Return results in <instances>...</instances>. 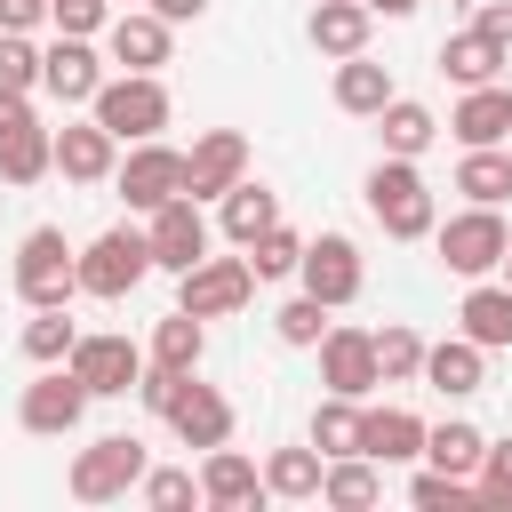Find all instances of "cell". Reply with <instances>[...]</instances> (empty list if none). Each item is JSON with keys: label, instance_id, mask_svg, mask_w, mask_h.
<instances>
[{"label": "cell", "instance_id": "6da1fadb", "mask_svg": "<svg viewBox=\"0 0 512 512\" xmlns=\"http://www.w3.org/2000/svg\"><path fill=\"white\" fill-rule=\"evenodd\" d=\"M368 216L392 232V240H424L440 216H432V184L416 176V160H400V152H384L376 168H368Z\"/></svg>", "mask_w": 512, "mask_h": 512}, {"label": "cell", "instance_id": "7a4b0ae2", "mask_svg": "<svg viewBox=\"0 0 512 512\" xmlns=\"http://www.w3.org/2000/svg\"><path fill=\"white\" fill-rule=\"evenodd\" d=\"M144 472H152L144 440H136V432H104V440H88V448L72 456V496H80V504H112V496L144 488Z\"/></svg>", "mask_w": 512, "mask_h": 512}, {"label": "cell", "instance_id": "3957f363", "mask_svg": "<svg viewBox=\"0 0 512 512\" xmlns=\"http://www.w3.org/2000/svg\"><path fill=\"white\" fill-rule=\"evenodd\" d=\"M88 112H96L120 144H144V136H160V128H168V112H176V104H168L160 72H120V80H104V88H96V104H88Z\"/></svg>", "mask_w": 512, "mask_h": 512}, {"label": "cell", "instance_id": "277c9868", "mask_svg": "<svg viewBox=\"0 0 512 512\" xmlns=\"http://www.w3.org/2000/svg\"><path fill=\"white\" fill-rule=\"evenodd\" d=\"M16 296L24 304H72L80 296V256L64 248L56 224H32L16 240Z\"/></svg>", "mask_w": 512, "mask_h": 512}, {"label": "cell", "instance_id": "5b68a950", "mask_svg": "<svg viewBox=\"0 0 512 512\" xmlns=\"http://www.w3.org/2000/svg\"><path fill=\"white\" fill-rule=\"evenodd\" d=\"M432 240H440V264L448 272H464V280H488L496 264H504V248H512V232H504V216L496 208H464V216H448V224H432Z\"/></svg>", "mask_w": 512, "mask_h": 512}, {"label": "cell", "instance_id": "8992f818", "mask_svg": "<svg viewBox=\"0 0 512 512\" xmlns=\"http://www.w3.org/2000/svg\"><path fill=\"white\" fill-rule=\"evenodd\" d=\"M144 272H152V240H144V232H128V224H112V232H104V240H88V256H80V296L120 304Z\"/></svg>", "mask_w": 512, "mask_h": 512}, {"label": "cell", "instance_id": "52a82bcc", "mask_svg": "<svg viewBox=\"0 0 512 512\" xmlns=\"http://www.w3.org/2000/svg\"><path fill=\"white\" fill-rule=\"evenodd\" d=\"M112 184H120V200L128 208H168L176 192H184V152L176 144H160V136H144V144H128V160L112 168Z\"/></svg>", "mask_w": 512, "mask_h": 512}, {"label": "cell", "instance_id": "ba28073f", "mask_svg": "<svg viewBox=\"0 0 512 512\" xmlns=\"http://www.w3.org/2000/svg\"><path fill=\"white\" fill-rule=\"evenodd\" d=\"M248 296H256V264H248V256H200V264L184 272V288H176V304L200 312V320H224V312H240Z\"/></svg>", "mask_w": 512, "mask_h": 512}, {"label": "cell", "instance_id": "9c48e42d", "mask_svg": "<svg viewBox=\"0 0 512 512\" xmlns=\"http://www.w3.org/2000/svg\"><path fill=\"white\" fill-rule=\"evenodd\" d=\"M88 400H96V392H88V384H80V376H72V368L56 360V368H40V376L24 384V400H16V416H24V432H40V440H56V432H72V424L88 416Z\"/></svg>", "mask_w": 512, "mask_h": 512}, {"label": "cell", "instance_id": "30bf717a", "mask_svg": "<svg viewBox=\"0 0 512 512\" xmlns=\"http://www.w3.org/2000/svg\"><path fill=\"white\" fill-rule=\"evenodd\" d=\"M144 240H152V264L184 280V272H192V264L208 256V216H200V200H192V192H176L168 208H152Z\"/></svg>", "mask_w": 512, "mask_h": 512}, {"label": "cell", "instance_id": "8fae6325", "mask_svg": "<svg viewBox=\"0 0 512 512\" xmlns=\"http://www.w3.org/2000/svg\"><path fill=\"white\" fill-rule=\"evenodd\" d=\"M240 176H248V136H240V128H208V136L184 152V192H192V200H224Z\"/></svg>", "mask_w": 512, "mask_h": 512}, {"label": "cell", "instance_id": "7c38bea8", "mask_svg": "<svg viewBox=\"0 0 512 512\" xmlns=\"http://www.w3.org/2000/svg\"><path fill=\"white\" fill-rule=\"evenodd\" d=\"M320 384L344 392V400H368V392L384 384L376 336H368V328H328V336H320Z\"/></svg>", "mask_w": 512, "mask_h": 512}, {"label": "cell", "instance_id": "4fadbf2b", "mask_svg": "<svg viewBox=\"0 0 512 512\" xmlns=\"http://www.w3.org/2000/svg\"><path fill=\"white\" fill-rule=\"evenodd\" d=\"M296 272H304V288H312L328 312L360 296V248H352L344 232H320V240H304V264H296Z\"/></svg>", "mask_w": 512, "mask_h": 512}, {"label": "cell", "instance_id": "5bb4252c", "mask_svg": "<svg viewBox=\"0 0 512 512\" xmlns=\"http://www.w3.org/2000/svg\"><path fill=\"white\" fill-rule=\"evenodd\" d=\"M64 368H72V376H80L96 400H112V392H128V384L144 376V352H136L128 336H80Z\"/></svg>", "mask_w": 512, "mask_h": 512}, {"label": "cell", "instance_id": "9a60e30c", "mask_svg": "<svg viewBox=\"0 0 512 512\" xmlns=\"http://www.w3.org/2000/svg\"><path fill=\"white\" fill-rule=\"evenodd\" d=\"M40 88H48L56 104H96V88H104V64H96V48H88L80 32H64L56 48H40Z\"/></svg>", "mask_w": 512, "mask_h": 512}, {"label": "cell", "instance_id": "2e32d148", "mask_svg": "<svg viewBox=\"0 0 512 512\" xmlns=\"http://www.w3.org/2000/svg\"><path fill=\"white\" fill-rule=\"evenodd\" d=\"M56 168L72 176V184H104L112 168H120V136L88 112V120H64L56 128Z\"/></svg>", "mask_w": 512, "mask_h": 512}, {"label": "cell", "instance_id": "e0dca14e", "mask_svg": "<svg viewBox=\"0 0 512 512\" xmlns=\"http://www.w3.org/2000/svg\"><path fill=\"white\" fill-rule=\"evenodd\" d=\"M424 384H432V392H448V400L480 392V384H488V344H472V336L424 344Z\"/></svg>", "mask_w": 512, "mask_h": 512}, {"label": "cell", "instance_id": "ac0fdd59", "mask_svg": "<svg viewBox=\"0 0 512 512\" xmlns=\"http://www.w3.org/2000/svg\"><path fill=\"white\" fill-rule=\"evenodd\" d=\"M424 416H408V408H360V456H376V464H408V456H424Z\"/></svg>", "mask_w": 512, "mask_h": 512}, {"label": "cell", "instance_id": "d6986e66", "mask_svg": "<svg viewBox=\"0 0 512 512\" xmlns=\"http://www.w3.org/2000/svg\"><path fill=\"white\" fill-rule=\"evenodd\" d=\"M104 40H112V64L120 72H160L168 64V16H112L104 24Z\"/></svg>", "mask_w": 512, "mask_h": 512}, {"label": "cell", "instance_id": "ffe728a7", "mask_svg": "<svg viewBox=\"0 0 512 512\" xmlns=\"http://www.w3.org/2000/svg\"><path fill=\"white\" fill-rule=\"evenodd\" d=\"M504 56H512V48H504V40H488L480 24H472V32H448V40H440V72H448L456 88H488V80L504 72Z\"/></svg>", "mask_w": 512, "mask_h": 512}, {"label": "cell", "instance_id": "44dd1931", "mask_svg": "<svg viewBox=\"0 0 512 512\" xmlns=\"http://www.w3.org/2000/svg\"><path fill=\"white\" fill-rule=\"evenodd\" d=\"M168 424H176V440H184V448H200V456H208V448H224V440H232V400H224V392H208V384H192V392L176 400V416H168Z\"/></svg>", "mask_w": 512, "mask_h": 512}, {"label": "cell", "instance_id": "7402d4cb", "mask_svg": "<svg viewBox=\"0 0 512 512\" xmlns=\"http://www.w3.org/2000/svg\"><path fill=\"white\" fill-rule=\"evenodd\" d=\"M200 496H208V504H224V512H240V504H256V496H264V472L224 440V448H208V464H200Z\"/></svg>", "mask_w": 512, "mask_h": 512}, {"label": "cell", "instance_id": "603a6c76", "mask_svg": "<svg viewBox=\"0 0 512 512\" xmlns=\"http://www.w3.org/2000/svg\"><path fill=\"white\" fill-rule=\"evenodd\" d=\"M456 144H504L512 136V88L504 80H488V88H464V104H456Z\"/></svg>", "mask_w": 512, "mask_h": 512}, {"label": "cell", "instance_id": "cb8c5ba5", "mask_svg": "<svg viewBox=\"0 0 512 512\" xmlns=\"http://www.w3.org/2000/svg\"><path fill=\"white\" fill-rule=\"evenodd\" d=\"M368 24H376V8H368V0H320V8H312V48L344 64V56H360V48H368Z\"/></svg>", "mask_w": 512, "mask_h": 512}, {"label": "cell", "instance_id": "d4e9b609", "mask_svg": "<svg viewBox=\"0 0 512 512\" xmlns=\"http://www.w3.org/2000/svg\"><path fill=\"white\" fill-rule=\"evenodd\" d=\"M456 320H464L472 344L504 352V344H512V280H472V296L456 304Z\"/></svg>", "mask_w": 512, "mask_h": 512}, {"label": "cell", "instance_id": "484cf974", "mask_svg": "<svg viewBox=\"0 0 512 512\" xmlns=\"http://www.w3.org/2000/svg\"><path fill=\"white\" fill-rule=\"evenodd\" d=\"M392 96H400V88H392V72H384V64H376L368 48L336 64V104H344V112H360V120H376V112H384Z\"/></svg>", "mask_w": 512, "mask_h": 512}, {"label": "cell", "instance_id": "4316f807", "mask_svg": "<svg viewBox=\"0 0 512 512\" xmlns=\"http://www.w3.org/2000/svg\"><path fill=\"white\" fill-rule=\"evenodd\" d=\"M320 480H328V456L320 448H272L264 456V496H280V504L320 496Z\"/></svg>", "mask_w": 512, "mask_h": 512}, {"label": "cell", "instance_id": "83f0119b", "mask_svg": "<svg viewBox=\"0 0 512 512\" xmlns=\"http://www.w3.org/2000/svg\"><path fill=\"white\" fill-rule=\"evenodd\" d=\"M320 496H328L336 512H368V504L384 496V472H376V456H328V480H320Z\"/></svg>", "mask_w": 512, "mask_h": 512}, {"label": "cell", "instance_id": "f1b7e54d", "mask_svg": "<svg viewBox=\"0 0 512 512\" xmlns=\"http://www.w3.org/2000/svg\"><path fill=\"white\" fill-rule=\"evenodd\" d=\"M456 192H464V200H480V208H496V200H512V152H496V144H464V168H456Z\"/></svg>", "mask_w": 512, "mask_h": 512}, {"label": "cell", "instance_id": "f546056e", "mask_svg": "<svg viewBox=\"0 0 512 512\" xmlns=\"http://www.w3.org/2000/svg\"><path fill=\"white\" fill-rule=\"evenodd\" d=\"M480 456H488V432H480V424H456V416H448V424L424 432V464H440V472H464V480H472Z\"/></svg>", "mask_w": 512, "mask_h": 512}, {"label": "cell", "instance_id": "4dcf8cb0", "mask_svg": "<svg viewBox=\"0 0 512 512\" xmlns=\"http://www.w3.org/2000/svg\"><path fill=\"white\" fill-rule=\"evenodd\" d=\"M376 128H384V152H400V160H416V152L440 136V120H432L416 96H392V104L376 112Z\"/></svg>", "mask_w": 512, "mask_h": 512}, {"label": "cell", "instance_id": "1f68e13d", "mask_svg": "<svg viewBox=\"0 0 512 512\" xmlns=\"http://www.w3.org/2000/svg\"><path fill=\"white\" fill-rule=\"evenodd\" d=\"M264 224H280V200H272L264 184H248V176H240V184L224 192V240H232V248H248Z\"/></svg>", "mask_w": 512, "mask_h": 512}, {"label": "cell", "instance_id": "d6a6232c", "mask_svg": "<svg viewBox=\"0 0 512 512\" xmlns=\"http://www.w3.org/2000/svg\"><path fill=\"white\" fill-rule=\"evenodd\" d=\"M72 344H80V328L64 320V304H32V320H24V360H32V368H56V360H72Z\"/></svg>", "mask_w": 512, "mask_h": 512}, {"label": "cell", "instance_id": "836d02e7", "mask_svg": "<svg viewBox=\"0 0 512 512\" xmlns=\"http://www.w3.org/2000/svg\"><path fill=\"white\" fill-rule=\"evenodd\" d=\"M48 168H56V136H48L40 120H32L24 136H8V144H0V184H16V192H24V184H40Z\"/></svg>", "mask_w": 512, "mask_h": 512}, {"label": "cell", "instance_id": "e575fe53", "mask_svg": "<svg viewBox=\"0 0 512 512\" xmlns=\"http://www.w3.org/2000/svg\"><path fill=\"white\" fill-rule=\"evenodd\" d=\"M200 352H208V328H200V312H168L160 328H152V360L160 368H200Z\"/></svg>", "mask_w": 512, "mask_h": 512}, {"label": "cell", "instance_id": "d590c367", "mask_svg": "<svg viewBox=\"0 0 512 512\" xmlns=\"http://www.w3.org/2000/svg\"><path fill=\"white\" fill-rule=\"evenodd\" d=\"M312 448H320V456H360V400L328 392V400L312 408Z\"/></svg>", "mask_w": 512, "mask_h": 512}, {"label": "cell", "instance_id": "8d00e7d4", "mask_svg": "<svg viewBox=\"0 0 512 512\" xmlns=\"http://www.w3.org/2000/svg\"><path fill=\"white\" fill-rule=\"evenodd\" d=\"M272 328H280V344H296V352H320V336H328V304L304 288V296H288V304L272 312Z\"/></svg>", "mask_w": 512, "mask_h": 512}, {"label": "cell", "instance_id": "74e56055", "mask_svg": "<svg viewBox=\"0 0 512 512\" xmlns=\"http://www.w3.org/2000/svg\"><path fill=\"white\" fill-rule=\"evenodd\" d=\"M408 504H424V512H464V504H480V480H464V472H416L408 480Z\"/></svg>", "mask_w": 512, "mask_h": 512}, {"label": "cell", "instance_id": "f35d334b", "mask_svg": "<svg viewBox=\"0 0 512 512\" xmlns=\"http://www.w3.org/2000/svg\"><path fill=\"white\" fill-rule=\"evenodd\" d=\"M248 264H256V280H288V272L304 264V240H296L288 224H264V232L248 240Z\"/></svg>", "mask_w": 512, "mask_h": 512}, {"label": "cell", "instance_id": "ab89813d", "mask_svg": "<svg viewBox=\"0 0 512 512\" xmlns=\"http://www.w3.org/2000/svg\"><path fill=\"white\" fill-rule=\"evenodd\" d=\"M376 368H384V384H408V376H424V336L416 328H376Z\"/></svg>", "mask_w": 512, "mask_h": 512}, {"label": "cell", "instance_id": "60d3db41", "mask_svg": "<svg viewBox=\"0 0 512 512\" xmlns=\"http://www.w3.org/2000/svg\"><path fill=\"white\" fill-rule=\"evenodd\" d=\"M480 504L488 512H512V440H488V456H480Z\"/></svg>", "mask_w": 512, "mask_h": 512}, {"label": "cell", "instance_id": "b9f144b4", "mask_svg": "<svg viewBox=\"0 0 512 512\" xmlns=\"http://www.w3.org/2000/svg\"><path fill=\"white\" fill-rule=\"evenodd\" d=\"M136 392H144V408H152V416H176V400L192 392V368H160V360H152V368L136 376Z\"/></svg>", "mask_w": 512, "mask_h": 512}, {"label": "cell", "instance_id": "7bdbcfd3", "mask_svg": "<svg viewBox=\"0 0 512 512\" xmlns=\"http://www.w3.org/2000/svg\"><path fill=\"white\" fill-rule=\"evenodd\" d=\"M0 88H40V48L24 40V32H0Z\"/></svg>", "mask_w": 512, "mask_h": 512}, {"label": "cell", "instance_id": "ee69618b", "mask_svg": "<svg viewBox=\"0 0 512 512\" xmlns=\"http://www.w3.org/2000/svg\"><path fill=\"white\" fill-rule=\"evenodd\" d=\"M192 496H200V480H192L184 464H152V472H144V504L176 512V504H192Z\"/></svg>", "mask_w": 512, "mask_h": 512}, {"label": "cell", "instance_id": "f6af8a7d", "mask_svg": "<svg viewBox=\"0 0 512 512\" xmlns=\"http://www.w3.org/2000/svg\"><path fill=\"white\" fill-rule=\"evenodd\" d=\"M48 16H56V32H104V0H48Z\"/></svg>", "mask_w": 512, "mask_h": 512}, {"label": "cell", "instance_id": "bcb514c9", "mask_svg": "<svg viewBox=\"0 0 512 512\" xmlns=\"http://www.w3.org/2000/svg\"><path fill=\"white\" fill-rule=\"evenodd\" d=\"M24 128H32V96H24V88H0V144L24 136Z\"/></svg>", "mask_w": 512, "mask_h": 512}, {"label": "cell", "instance_id": "7dc6e473", "mask_svg": "<svg viewBox=\"0 0 512 512\" xmlns=\"http://www.w3.org/2000/svg\"><path fill=\"white\" fill-rule=\"evenodd\" d=\"M48 16V0H0V32H32Z\"/></svg>", "mask_w": 512, "mask_h": 512}, {"label": "cell", "instance_id": "c3c4849f", "mask_svg": "<svg viewBox=\"0 0 512 512\" xmlns=\"http://www.w3.org/2000/svg\"><path fill=\"white\" fill-rule=\"evenodd\" d=\"M480 32L512 48V0H480Z\"/></svg>", "mask_w": 512, "mask_h": 512}, {"label": "cell", "instance_id": "681fc988", "mask_svg": "<svg viewBox=\"0 0 512 512\" xmlns=\"http://www.w3.org/2000/svg\"><path fill=\"white\" fill-rule=\"evenodd\" d=\"M208 0H152V16H168V24H192Z\"/></svg>", "mask_w": 512, "mask_h": 512}, {"label": "cell", "instance_id": "f907efd6", "mask_svg": "<svg viewBox=\"0 0 512 512\" xmlns=\"http://www.w3.org/2000/svg\"><path fill=\"white\" fill-rule=\"evenodd\" d=\"M368 8H376V16H408L416 0H368Z\"/></svg>", "mask_w": 512, "mask_h": 512}, {"label": "cell", "instance_id": "816d5d0a", "mask_svg": "<svg viewBox=\"0 0 512 512\" xmlns=\"http://www.w3.org/2000/svg\"><path fill=\"white\" fill-rule=\"evenodd\" d=\"M504 280H512V248H504Z\"/></svg>", "mask_w": 512, "mask_h": 512}]
</instances>
